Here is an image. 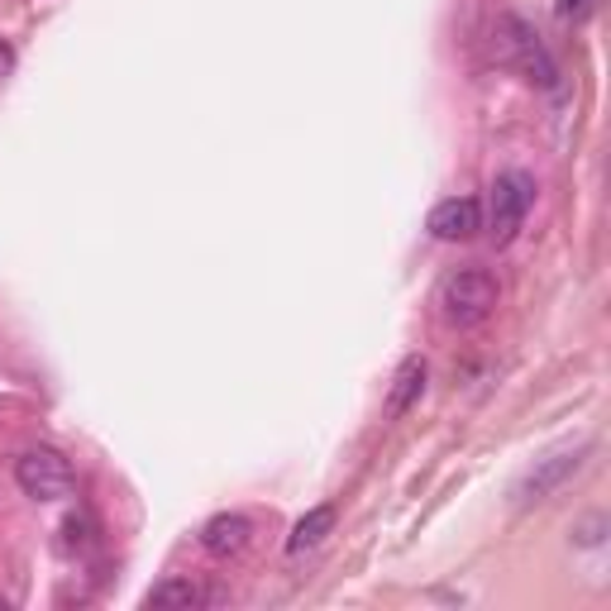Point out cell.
Returning a JSON list of instances; mask_svg holds the SVG:
<instances>
[{"instance_id":"1","label":"cell","mask_w":611,"mask_h":611,"mask_svg":"<svg viewBox=\"0 0 611 611\" xmlns=\"http://www.w3.org/2000/svg\"><path fill=\"white\" fill-rule=\"evenodd\" d=\"M497 297H502V287H497V277L488 268H454V273H444L435 306H440L444 325L474 330L497 311Z\"/></svg>"},{"instance_id":"2","label":"cell","mask_w":611,"mask_h":611,"mask_svg":"<svg viewBox=\"0 0 611 611\" xmlns=\"http://www.w3.org/2000/svg\"><path fill=\"white\" fill-rule=\"evenodd\" d=\"M15 482H20L24 497H34V502H63V497H73L77 474L58 449L38 444V449H24L15 458Z\"/></svg>"},{"instance_id":"3","label":"cell","mask_w":611,"mask_h":611,"mask_svg":"<svg viewBox=\"0 0 611 611\" xmlns=\"http://www.w3.org/2000/svg\"><path fill=\"white\" fill-rule=\"evenodd\" d=\"M535 205V177L531 173H502L488 197V234L497 244H511Z\"/></svg>"},{"instance_id":"4","label":"cell","mask_w":611,"mask_h":611,"mask_svg":"<svg viewBox=\"0 0 611 611\" xmlns=\"http://www.w3.org/2000/svg\"><path fill=\"white\" fill-rule=\"evenodd\" d=\"M592 444H578V449H559V454H545L535 458V468H525V478L511 488V502L516 507H535V502H549L554 492L564 488V482H574L582 474V464H588Z\"/></svg>"},{"instance_id":"5","label":"cell","mask_w":611,"mask_h":611,"mask_svg":"<svg viewBox=\"0 0 611 611\" xmlns=\"http://www.w3.org/2000/svg\"><path fill=\"white\" fill-rule=\"evenodd\" d=\"M497 48H502L507 63H521L525 73H531V81H540V87H559V67H554V58L545 53V44L535 38V30L516 15H502L497 20Z\"/></svg>"},{"instance_id":"6","label":"cell","mask_w":611,"mask_h":611,"mask_svg":"<svg viewBox=\"0 0 611 611\" xmlns=\"http://www.w3.org/2000/svg\"><path fill=\"white\" fill-rule=\"evenodd\" d=\"M425 230L435 234V240H444V244L474 240V234L482 230V205L474 197H449V201H440L435 211H430Z\"/></svg>"},{"instance_id":"7","label":"cell","mask_w":611,"mask_h":611,"mask_svg":"<svg viewBox=\"0 0 611 611\" xmlns=\"http://www.w3.org/2000/svg\"><path fill=\"white\" fill-rule=\"evenodd\" d=\"M248 540H254V521L240 516V511H220L201 525V549L211 559H234V554L248 549Z\"/></svg>"},{"instance_id":"8","label":"cell","mask_w":611,"mask_h":611,"mask_svg":"<svg viewBox=\"0 0 611 611\" xmlns=\"http://www.w3.org/2000/svg\"><path fill=\"white\" fill-rule=\"evenodd\" d=\"M144 602L158 607V611H197V607L211 602V592H205L197 578H163L148 588Z\"/></svg>"},{"instance_id":"9","label":"cell","mask_w":611,"mask_h":611,"mask_svg":"<svg viewBox=\"0 0 611 611\" xmlns=\"http://www.w3.org/2000/svg\"><path fill=\"white\" fill-rule=\"evenodd\" d=\"M335 521H340V511L330 507V502L311 507L297 525H291V535H287V554H306V549L325 545V535H335Z\"/></svg>"},{"instance_id":"10","label":"cell","mask_w":611,"mask_h":611,"mask_svg":"<svg viewBox=\"0 0 611 611\" xmlns=\"http://www.w3.org/2000/svg\"><path fill=\"white\" fill-rule=\"evenodd\" d=\"M425 378H430L425 358H407V364L397 368L392 387H387V415H401V411H411L415 401H421V392H425Z\"/></svg>"},{"instance_id":"11","label":"cell","mask_w":611,"mask_h":611,"mask_svg":"<svg viewBox=\"0 0 611 611\" xmlns=\"http://www.w3.org/2000/svg\"><path fill=\"white\" fill-rule=\"evenodd\" d=\"M607 531H611V525H607V516H602V511H592V516H582V521L574 525V545H582V549H597V545H602V540H607Z\"/></svg>"},{"instance_id":"12","label":"cell","mask_w":611,"mask_h":611,"mask_svg":"<svg viewBox=\"0 0 611 611\" xmlns=\"http://www.w3.org/2000/svg\"><path fill=\"white\" fill-rule=\"evenodd\" d=\"M588 5H592V0H559V15L564 20H578V15H588Z\"/></svg>"},{"instance_id":"13","label":"cell","mask_w":611,"mask_h":611,"mask_svg":"<svg viewBox=\"0 0 611 611\" xmlns=\"http://www.w3.org/2000/svg\"><path fill=\"white\" fill-rule=\"evenodd\" d=\"M10 67H15V44H10V38H0V77H5Z\"/></svg>"}]
</instances>
